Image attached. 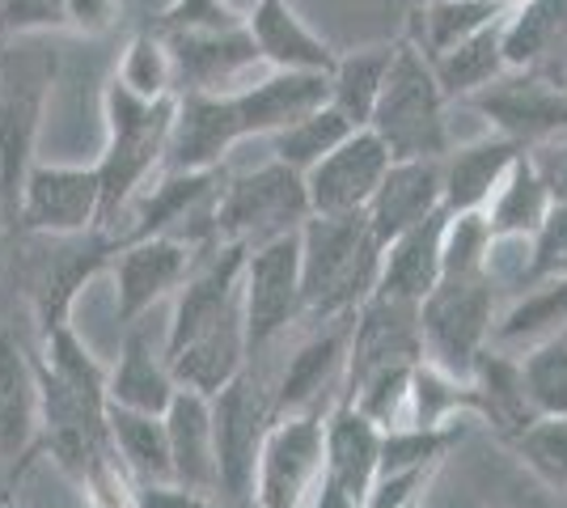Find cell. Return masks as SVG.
I'll use <instances>...</instances> for the list:
<instances>
[{
  "mask_svg": "<svg viewBox=\"0 0 567 508\" xmlns=\"http://www.w3.org/2000/svg\"><path fill=\"white\" fill-rule=\"evenodd\" d=\"M550 208H555V199H550L543 174H538L529 148H525L483 212L492 220L496 238H534L543 229V220L550 217Z\"/></svg>",
  "mask_w": 567,
  "mask_h": 508,
  "instance_id": "obj_32",
  "label": "cell"
},
{
  "mask_svg": "<svg viewBox=\"0 0 567 508\" xmlns=\"http://www.w3.org/2000/svg\"><path fill=\"white\" fill-rule=\"evenodd\" d=\"M381 255L369 212L352 217H309L301 225V297L306 318L334 322L352 318L381 280Z\"/></svg>",
  "mask_w": 567,
  "mask_h": 508,
  "instance_id": "obj_3",
  "label": "cell"
},
{
  "mask_svg": "<svg viewBox=\"0 0 567 508\" xmlns=\"http://www.w3.org/2000/svg\"><path fill=\"white\" fill-rule=\"evenodd\" d=\"M445 220H450V208L420 220L415 229H406L385 246L378 280L381 297L406 301V305H424L432 297V289L445 280Z\"/></svg>",
  "mask_w": 567,
  "mask_h": 508,
  "instance_id": "obj_22",
  "label": "cell"
},
{
  "mask_svg": "<svg viewBox=\"0 0 567 508\" xmlns=\"http://www.w3.org/2000/svg\"><path fill=\"white\" fill-rule=\"evenodd\" d=\"M60 76L51 34H0V208L18 225L22 187Z\"/></svg>",
  "mask_w": 567,
  "mask_h": 508,
  "instance_id": "obj_2",
  "label": "cell"
},
{
  "mask_svg": "<svg viewBox=\"0 0 567 508\" xmlns=\"http://www.w3.org/2000/svg\"><path fill=\"white\" fill-rule=\"evenodd\" d=\"M559 276H567V204H555L543 229L529 238V267L520 289L534 280H559Z\"/></svg>",
  "mask_w": 567,
  "mask_h": 508,
  "instance_id": "obj_40",
  "label": "cell"
},
{
  "mask_svg": "<svg viewBox=\"0 0 567 508\" xmlns=\"http://www.w3.org/2000/svg\"><path fill=\"white\" fill-rule=\"evenodd\" d=\"M309 212L306 174L284 162H267V166L241 174L234 183H225L216 195L213 229L216 242L237 246H262L284 234H297Z\"/></svg>",
  "mask_w": 567,
  "mask_h": 508,
  "instance_id": "obj_7",
  "label": "cell"
},
{
  "mask_svg": "<svg viewBox=\"0 0 567 508\" xmlns=\"http://www.w3.org/2000/svg\"><path fill=\"white\" fill-rule=\"evenodd\" d=\"M508 9H513L508 0H424L406 18V43L424 51L427 60H436L457 43L499 25Z\"/></svg>",
  "mask_w": 567,
  "mask_h": 508,
  "instance_id": "obj_27",
  "label": "cell"
},
{
  "mask_svg": "<svg viewBox=\"0 0 567 508\" xmlns=\"http://www.w3.org/2000/svg\"><path fill=\"white\" fill-rule=\"evenodd\" d=\"M525 394L538 415H567V331L520 352Z\"/></svg>",
  "mask_w": 567,
  "mask_h": 508,
  "instance_id": "obj_38",
  "label": "cell"
},
{
  "mask_svg": "<svg viewBox=\"0 0 567 508\" xmlns=\"http://www.w3.org/2000/svg\"><path fill=\"white\" fill-rule=\"evenodd\" d=\"M306 508H364V505H360V500H352V496L334 484V479H327V475H322V484H318V491H313V500H309Z\"/></svg>",
  "mask_w": 567,
  "mask_h": 508,
  "instance_id": "obj_45",
  "label": "cell"
},
{
  "mask_svg": "<svg viewBox=\"0 0 567 508\" xmlns=\"http://www.w3.org/2000/svg\"><path fill=\"white\" fill-rule=\"evenodd\" d=\"M246 141L234 94H178L169 153L162 169H220L225 153Z\"/></svg>",
  "mask_w": 567,
  "mask_h": 508,
  "instance_id": "obj_18",
  "label": "cell"
},
{
  "mask_svg": "<svg viewBox=\"0 0 567 508\" xmlns=\"http://www.w3.org/2000/svg\"><path fill=\"white\" fill-rule=\"evenodd\" d=\"M174 51L178 94H234L267 73V60L259 55L250 25H220V30H178L166 34Z\"/></svg>",
  "mask_w": 567,
  "mask_h": 508,
  "instance_id": "obj_14",
  "label": "cell"
},
{
  "mask_svg": "<svg viewBox=\"0 0 567 508\" xmlns=\"http://www.w3.org/2000/svg\"><path fill=\"white\" fill-rule=\"evenodd\" d=\"M525 153V145H517L513 136H483L471 145H453L441 157L445 169V208L450 212H474L487 208L492 195L499 191V183L508 178V169L517 166V157Z\"/></svg>",
  "mask_w": 567,
  "mask_h": 508,
  "instance_id": "obj_25",
  "label": "cell"
},
{
  "mask_svg": "<svg viewBox=\"0 0 567 508\" xmlns=\"http://www.w3.org/2000/svg\"><path fill=\"white\" fill-rule=\"evenodd\" d=\"M445 106H450V94L432 69V60L402 39L399 60L390 69V81L381 90L369 127L390 145L394 162H402V157H445L453 148Z\"/></svg>",
  "mask_w": 567,
  "mask_h": 508,
  "instance_id": "obj_5",
  "label": "cell"
},
{
  "mask_svg": "<svg viewBox=\"0 0 567 508\" xmlns=\"http://www.w3.org/2000/svg\"><path fill=\"white\" fill-rule=\"evenodd\" d=\"M327 102H331V73H306V69H267L250 85L234 90L237 120L246 136H276Z\"/></svg>",
  "mask_w": 567,
  "mask_h": 508,
  "instance_id": "obj_17",
  "label": "cell"
},
{
  "mask_svg": "<svg viewBox=\"0 0 567 508\" xmlns=\"http://www.w3.org/2000/svg\"><path fill=\"white\" fill-rule=\"evenodd\" d=\"M216 458H220V496L237 508H255V475H259L262 440L276 424V394L262 390L255 373H241L213 394Z\"/></svg>",
  "mask_w": 567,
  "mask_h": 508,
  "instance_id": "obj_8",
  "label": "cell"
},
{
  "mask_svg": "<svg viewBox=\"0 0 567 508\" xmlns=\"http://www.w3.org/2000/svg\"><path fill=\"white\" fill-rule=\"evenodd\" d=\"M43 433V394L39 364L22 352V343L0 331V462L30 454Z\"/></svg>",
  "mask_w": 567,
  "mask_h": 508,
  "instance_id": "obj_26",
  "label": "cell"
},
{
  "mask_svg": "<svg viewBox=\"0 0 567 508\" xmlns=\"http://www.w3.org/2000/svg\"><path fill=\"white\" fill-rule=\"evenodd\" d=\"M499 25L483 30V34H474V39H466V43H457L453 51H445V55L432 60V69H436V76H441V85H445L450 102L453 97L466 102V97L478 94L483 85H492L496 76L508 73V55H504V34H499Z\"/></svg>",
  "mask_w": 567,
  "mask_h": 508,
  "instance_id": "obj_34",
  "label": "cell"
},
{
  "mask_svg": "<svg viewBox=\"0 0 567 508\" xmlns=\"http://www.w3.org/2000/svg\"><path fill=\"white\" fill-rule=\"evenodd\" d=\"M546 491H567V415H534L504 440Z\"/></svg>",
  "mask_w": 567,
  "mask_h": 508,
  "instance_id": "obj_37",
  "label": "cell"
},
{
  "mask_svg": "<svg viewBox=\"0 0 567 508\" xmlns=\"http://www.w3.org/2000/svg\"><path fill=\"white\" fill-rule=\"evenodd\" d=\"M394 153L373 127H355L343 145L327 153L313 169H306L309 212L313 217H352L369 212L373 195L381 191Z\"/></svg>",
  "mask_w": 567,
  "mask_h": 508,
  "instance_id": "obj_13",
  "label": "cell"
},
{
  "mask_svg": "<svg viewBox=\"0 0 567 508\" xmlns=\"http://www.w3.org/2000/svg\"><path fill=\"white\" fill-rule=\"evenodd\" d=\"M436 466H411V470H385L369 491L364 508H415L420 491L427 487Z\"/></svg>",
  "mask_w": 567,
  "mask_h": 508,
  "instance_id": "obj_42",
  "label": "cell"
},
{
  "mask_svg": "<svg viewBox=\"0 0 567 508\" xmlns=\"http://www.w3.org/2000/svg\"><path fill=\"white\" fill-rule=\"evenodd\" d=\"M246 255L250 246L216 242L195 263L187 284L178 289L166 335V364L178 386L220 394L246 373L250 339H246Z\"/></svg>",
  "mask_w": 567,
  "mask_h": 508,
  "instance_id": "obj_1",
  "label": "cell"
},
{
  "mask_svg": "<svg viewBox=\"0 0 567 508\" xmlns=\"http://www.w3.org/2000/svg\"><path fill=\"white\" fill-rule=\"evenodd\" d=\"M250 39L259 55L267 60V69H306V73H331L334 69V48L313 34L306 25V18L288 4V0H255L250 13Z\"/></svg>",
  "mask_w": 567,
  "mask_h": 508,
  "instance_id": "obj_24",
  "label": "cell"
},
{
  "mask_svg": "<svg viewBox=\"0 0 567 508\" xmlns=\"http://www.w3.org/2000/svg\"><path fill=\"white\" fill-rule=\"evenodd\" d=\"M352 132H355V123L348 120L334 102H327V106H318L313 115L288 123L284 132H276V136H271V157L306 174V169L318 166L327 153H334V148L343 145Z\"/></svg>",
  "mask_w": 567,
  "mask_h": 508,
  "instance_id": "obj_35",
  "label": "cell"
},
{
  "mask_svg": "<svg viewBox=\"0 0 567 508\" xmlns=\"http://www.w3.org/2000/svg\"><path fill=\"white\" fill-rule=\"evenodd\" d=\"M508 4H517V0H508Z\"/></svg>",
  "mask_w": 567,
  "mask_h": 508,
  "instance_id": "obj_46",
  "label": "cell"
},
{
  "mask_svg": "<svg viewBox=\"0 0 567 508\" xmlns=\"http://www.w3.org/2000/svg\"><path fill=\"white\" fill-rule=\"evenodd\" d=\"M394 60H399V43H369V48H355L334 60L331 102L355 123V127H369L373 111H378L381 90H385V81H390Z\"/></svg>",
  "mask_w": 567,
  "mask_h": 508,
  "instance_id": "obj_31",
  "label": "cell"
},
{
  "mask_svg": "<svg viewBox=\"0 0 567 508\" xmlns=\"http://www.w3.org/2000/svg\"><path fill=\"white\" fill-rule=\"evenodd\" d=\"M246 339H250V361L262 356L276 339L306 318V297H301V229L284 234L262 246H250L246 255Z\"/></svg>",
  "mask_w": 567,
  "mask_h": 508,
  "instance_id": "obj_11",
  "label": "cell"
},
{
  "mask_svg": "<svg viewBox=\"0 0 567 508\" xmlns=\"http://www.w3.org/2000/svg\"><path fill=\"white\" fill-rule=\"evenodd\" d=\"M199 238H178V234H153L141 242L118 246L115 263V314L118 322L136 326L141 314H148L166 292H178L187 276L199 263Z\"/></svg>",
  "mask_w": 567,
  "mask_h": 508,
  "instance_id": "obj_15",
  "label": "cell"
},
{
  "mask_svg": "<svg viewBox=\"0 0 567 508\" xmlns=\"http://www.w3.org/2000/svg\"><path fill=\"white\" fill-rule=\"evenodd\" d=\"M499 34L508 69H546V55L567 39V0H517Z\"/></svg>",
  "mask_w": 567,
  "mask_h": 508,
  "instance_id": "obj_33",
  "label": "cell"
},
{
  "mask_svg": "<svg viewBox=\"0 0 567 508\" xmlns=\"http://www.w3.org/2000/svg\"><path fill=\"white\" fill-rule=\"evenodd\" d=\"M115 81L123 90H132L136 97H174L178 94V73H174V51H169L166 34L144 25L127 39V48L118 55Z\"/></svg>",
  "mask_w": 567,
  "mask_h": 508,
  "instance_id": "obj_36",
  "label": "cell"
},
{
  "mask_svg": "<svg viewBox=\"0 0 567 508\" xmlns=\"http://www.w3.org/2000/svg\"><path fill=\"white\" fill-rule=\"evenodd\" d=\"M178 394V382L169 373L166 356H157L148 348V339L141 331L123 339V352H118V364L111 369V382H106V398L115 407H132V412H148V415H166L169 403Z\"/></svg>",
  "mask_w": 567,
  "mask_h": 508,
  "instance_id": "obj_30",
  "label": "cell"
},
{
  "mask_svg": "<svg viewBox=\"0 0 567 508\" xmlns=\"http://www.w3.org/2000/svg\"><path fill=\"white\" fill-rule=\"evenodd\" d=\"M564 331H567V276H559V280H534L496 318L492 348H504V352L520 356V352L538 348L546 339L564 335Z\"/></svg>",
  "mask_w": 567,
  "mask_h": 508,
  "instance_id": "obj_29",
  "label": "cell"
},
{
  "mask_svg": "<svg viewBox=\"0 0 567 508\" xmlns=\"http://www.w3.org/2000/svg\"><path fill=\"white\" fill-rule=\"evenodd\" d=\"M55 242H60V250L51 259H43L34 271V318H39L43 335L55 326H69L76 292L85 289L102 267L115 263L118 255L111 229H94V234H81V238H55Z\"/></svg>",
  "mask_w": 567,
  "mask_h": 508,
  "instance_id": "obj_16",
  "label": "cell"
},
{
  "mask_svg": "<svg viewBox=\"0 0 567 508\" xmlns=\"http://www.w3.org/2000/svg\"><path fill=\"white\" fill-rule=\"evenodd\" d=\"M466 106L492 123V132L513 136L517 145L534 148L567 132V73L550 76L538 69H508L492 85L466 97Z\"/></svg>",
  "mask_w": 567,
  "mask_h": 508,
  "instance_id": "obj_12",
  "label": "cell"
},
{
  "mask_svg": "<svg viewBox=\"0 0 567 508\" xmlns=\"http://www.w3.org/2000/svg\"><path fill=\"white\" fill-rule=\"evenodd\" d=\"M111 424V445L123 470L132 475V484L141 487H169L174 484V449H169L166 415L132 412V407H115L106 412Z\"/></svg>",
  "mask_w": 567,
  "mask_h": 508,
  "instance_id": "obj_28",
  "label": "cell"
},
{
  "mask_svg": "<svg viewBox=\"0 0 567 508\" xmlns=\"http://www.w3.org/2000/svg\"><path fill=\"white\" fill-rule=\"evenodd\" d=\"M492 246H496V234H492V220L483 208L450 212L445 220V276H483L492 263Z\"/></svg>",
  "mask_w": 567,
  "mask_h": 508,
  "instance_id": "obj_39",
  "label": "cell"
},
{
  "mask_svg": "<svg viewBox=\"0 0 567 508\" xmlns=\"http://www.w3.org/2000/svg\"><path fill=\"white\" fill-rule=\"evenodd\" d=\"M327 475V412L276 415L262 440L255 508H306Z\"/></svg>",
  "mask_w": 567,
  "mask_h": 508,
  "instance_id": "obj_10",
  "label": "cell"
},
{
  "mask_svg": "<svg viewBox=\"0 0 567 508\" xmlns=\"http://www.w3.org/2000/svg\"><path fill=\"white\" fill-rule=\"evenodd\" d=\"M246 13H237L229 0H169L153 18V30L178 34V30H220V25H241Z\"/></svg>",
  "mask_w": 567,
  "mask_h": 508,
  "instance_id": "obj_41",
  "label": "cell"
},
{
  "mask_svg": "<svg viewBox=\"0 0 567 508\" xmlns=\"http://www.w3.org/2000/svg\"><path fill=\"white\" fill-rule=\"evenodd\" d=\"M496 280L483 276H445L420 305L424 361L471 382L478 356L492 348L496 331Z\"/></svg>",
  "mask_w": 567,
  "mask_h": 508,
  "instance_id": "obj_6",
  "label": "cell"
},
{
  "mask_svg": "<svg viewBox=\"0 0 567 508\" xmlns=\"http://www.w3.org/2000/svg\"><path fill=\"white\" fill-rule=\"evenodd\" d=\"M529 157H534V166L543 174L546 191L555 204H567V132L564 136H555V141H543V145L529 148Z\"/></svg>",
  "mask_w": 567,
  "mask_h": 508,
  "instance_id": "obj_43",
  "label": "cell"
},
{
  "mask_svg": "<svg viewBox=\"0 0 567 508\" xmlns=\"http://www.w3.org/2000/svg\"><path fill=\"white\" fill-rule=\"evenodd\" d=\"M18 225L34 238H81L106 229V183L102 166L34 162L25 174Z\"/></svg>",
  "mask_w": 567,
  "mask_h": 508,
  "instance_id": "obj_9",
  "label": "cell"
},
{
  "mask_svg": "<svg viewBox=\"0 0 567 508\" xmlns=\"http://www.w3.org/2000/svg\"><path fill=\"white\" fill-rule=\"evenodd\" d=\"M118 18V0H64V30L76 34H106Z\"/></svg>",
  "mask_w": 567,
  "mask_h": 508,
  "instance_id": "obj_44",
  "label": "cell"
},
{
  "mask_svg": "<svg viewBox=\"0 0 567 508\" xmlns=\"http://www.w3.org/2000/svg\"><path fill=\"white\" fill-rule=\"evenodd\" d=\"M174 111H178V94L148 102V97L123 90L115 76L102 90L106 148H102L97 166H102V183H106V229L166 166Z\"/></svg>",
  "mask_w": 567,
  "mask_h": 508,
  "instance_id": "obj_4",
  "label": "cell"
},
{
  "mask_svg": "<svg viewBox=\"0 0 567 508\" xmlns=\"http://www.w3.org/2000/svg\"><path fill=\"white\" fill-rule=\"evenodd\" d=\"M381 445L385 428L348 398H339L327 412V479H334L352 500L364 505L381 475Z\"/></svg>",
  "mask_w": 567,
  "mask_h": 508,
  "instance_id": "obj_23",
  "label": "cell"
},
{
  "mask_svg": "<svg viewBox=\"0 0 567 508\" xmlns=\"http://www.w3.org/2000/svg\"><path fill=\"white\" fill-rule=\"evenodd\" d=\"M355 318V314H352ZM352 318H334L318 335H309L284 369L276 394V415L322 412V394L343 386L348 377V348H352ZM331 412V407H327Z\"/></svg>",
  "mask_w": 567,
  "mask_h": 508,
  "instance_id": "obj_19",
  "label": "cell"
},
{
  "mask_svg": "<svg viewBox=\"0 0 567 508\" xmlns=\"http://www.w3.org/2000/svg\"><path fill=\"white\" fill-rule=\"evenodd\" d=\"M169 449H174V484L199 491V496H220V458H216V419L213 394L178 386L166 412Z\"/></svg>",
  "mask_w": 567,
  "mask_h": 508,
  "instance_id": "obj_21",
  "label": "cell"
},
{
  "mask_svg": "<svg viewBox=\"0 0 567 508\" xmlns=\"http://www.w3.org/2000/svg\"><path fill=\"white\" fill-rule=\"evenodd\" d=\"M445 212V169L441 157H402L390 166L381 191L369 204V225L381 246L415 229L420 220Z\"/></svg>",
  "mask_w": 567,
  "mask_h": 508,
  "instance_id": "obj_20",
  "label": "cell"
}]
</instances>
